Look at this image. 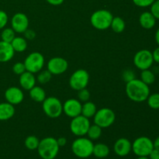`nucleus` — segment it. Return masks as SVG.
I'll use <instances>...</instances> for the list:
<instances>
[{"instance_id":"obj_25","label":"nucleus","mask_w":159,"mask_h":159,"mask_svg":"<svg viewBox=\"0 0 159 159\" xmlns=\"http://www.w3.org/2000/svg\"><path fill=\"white\" fill-rule=\"evenodd\" d=\"M112 30L116 34H120L125 30L126 23L125 21L120 16H113L110 25Z\"/></svg>"},{"instance_id":"obj_39","label":"nucleus","mask_w":159,"mask_h":159,"mask_svg":"<svg viewBox=\"0 0 159 159\" xmlns=\"http://www.w3.org/2000/svg\"><path fill=\"white\" fill-rule=\"evenodd\" d=\"M149 159H159V150L154 148L148 155Z\"/></svg>"},{"instance_id":"obj_14","label":"nucleus","mask_w":159,"mask_h":159,"mask_svg":"<svg viewBox=\"0 0 159 159\" xmlns=\"http://www.w3.org/2000/svg\"><path fill=\"white\" fill-rule=\"evenodd\" d=\"M82 105L78 99H68L63 103V113L70 118H74L81 115Z\"/></svg>"},{"instance_id":"obj_26","label":"nucleus","mask_w":159,"mask_h":159,"mask_svg":"<svg viewBox=\"0 0 159 159\" xmlns=\"http://www.w3.org/2000/svg\"><path fill=\"white\" fill-rule=\"evenodd\" d=\"M155 74L149 69H145L142 70L141 73V80L144 83H145L146 85H151L155 82Z\"/></svg>"},{"instance_id":"obj_3","label":"nucleus","mask_w":159,"mask_h":159,"mask_svg":"<svg viewBox=\"0 0 159 159\" xmlns=\"http://www.w3.org/2000/svg\"><path fill=\"white\" fill-rule=\"evenodd\" d=\"M93 147L94 144L89 138L78 137L71 144V151L78 158H87L93 155Z\"/></svg>"},{"instance_id":"obj_28","label":"nucleus","mask_w":159,"mask_h":159,"mask_svg":"<svg viewBox=\"0 0 159 159\" xmlns=\"http://www.w3.org/2000/svg\"><path fill=\"white\" fill-rule=\"evenodd\" d=\"M16 37V32L12 27H5L1 31V40L11 43Z\"/></svg>"},{"instance_id":"obj_27","label":"nucleus","mask_w":159,"mask_h":159,"mask_svg":"<svg viewBox=\"0 0 159 159\" xmlns=\"http://www.w3.org/2000/svg\"><path fill=\"white\" fill-rule=\"evenodd\" d=\"M102 128L94 124L93 125H90L86 135L88 136V138H89L92 141L98 140L102 135Z\"/></svg>"},{"instance_id":"obj_31","label":"nucleus","mask_w":159,"mask_h":159,"mask_svg":"<svg viewBox=\"0 0 159 159\" xmlns=\"http://www.w3.org/2000/svg\"><path fill=\"white\" fill-rule=\"evenodd\" d=\"M51 78H52V74L47 70H43V71H40L38 72V75L37 76V81L40 84H46L51 81Z\"/></svg>"},{"instance_id":"obj_13","label":"nucleus","mask_w":159,"mask_h":159,"mask_svg":"<svg viewBox=\"0 0 159 159\" xmlns=\"http://www.w3.org/2000/svg\"><path fill=\"white\" fill-rule=\"evenodd\" d=\"M29 19L26 14L17 12L11 19V27L17 34H23L29 28Z\"/></svg>"},{"instance_id":"obj_32","label":"nucleus","mask_w":159,"mask_h":159,"mask_svg":"<svg viewBox=\"0 0 159 159\" xmlns=\"http://www.w3.org/2000/svg\"><path fill=\"white\" fill-rule=\"evenodd\" d=\"M90 96H91V94H90V92L86 88L82 89L79 90L77 93V97L78 99H79L80 102H85L87 101H89Z\"/></svg>"},{"instance_id":"obj_2","label":"nucleus","mask_w":159,"mask_h":159,"mask_svg":"<svg viewBox=\"0 0 159 159\" xmlns=\"http://www.w3.org/2000/svg\"><path fill=\"white\" fill-rule=\"evenodd\" d=\"M60 147L57 139L52 137H47L40 141L37 152L42 159H54L57 156Z\"/></svg>"},{"instance_id":"obj_46","label":"nucleus","mask_w":159,"mask_h":159,"mask_svg":"<svg viewBox=\"0 0 159 159\" xmlns=\"http://www.w3.org/2000/svg\"><path fill=\"white\" fill-rule=\"evenodd\" d=\"M0 39H1V32H0Z\"/></svg>"},{"instance_id":"obj_9","label":"nucleus","mask_w":159,"mask_h":159,"mask_svg":"<svg viewBox=\"0 0 159 159\" xmlns=\"http://www.w3.org/2000/svg\"><path fill=\"white\" fill-rule=\"evenodd\" d=\"M89 119L82 114L72 118L70 122V130L76 137H84L90 127Z\"/></svg>"},{"instance_id":"obj_40","label":"nucleus","mask_w":159,"mask_h":159,"mask_svg":"<svg viewBox=\"0 0 159 159\" xmlns=\"http://www.w3.org/2000/svg\"><path fill=\"white\" fill-rule=\"evenodd\" d=\"M152 56H153L154 62L159 64V46L154 50L152 52Z\"/></svg>"},{"instance_id":"obj_30","label":"nucleus","mask_w":159,"mask_h":159,"mask_svg":"<svg viewBox=\"0 0 159 159\" xmlns=\"http://www.w3.org/2000/svg\"><path fill=\"white\" fill-rule=\"evenodd\" d=\"M146 101H147L148 105L151 109L159 110V93L150 94Z\"/></svg>"},{"instance_id":"obj_12","label":"nucleus","mask_w":159,"mask_h":159,"mask_svg":"<svg viewBox=\"0 0 159 159\" xmlns=\"http://www.w3.org/2000/svg\"><path fill=\"white\" fill-rule=\"evenodd\" d=\"M68 61L63 57H54L48 61V70L52 74V75L64 74L68 70Z\"/></svg>"},{"instance_id":"obj_21","label":"nucleus","mask_w":159,"mask_h":159,"mask_svg":"<svg viewBox=\"0 0 159 159\" xmlns=\"http://www.w3.org/2000/svg\"><path fill=\"white\" fill-rule=\"evenodd\" d=\"M29 95L30 99L37 102H42L47 97L45 90L42 87L37 85H35L29 90Z\"/></svg>"},{"instance_id":"obj_15","label":"nucleus","mask_w":159,"mask_h":159,"mask_svg":"<svg viewBox=\"0 0 159 159\" xmlns=\"http://www.w3.org/2000/svg\"><path fill=\"white\" fill-rule=\"evenodd\" d=\"M5 99L6 102L16 106L21 103L24 99V94L21 89L16 86H11L5 91Z\"/></svg>"},{"instance_id":"obj_8","label":"nucleus","mask_w":159,"mask_h":159,"mask_svg":"<svg viewBox=\"0 0 159 159\" xmlns=\"http://www.w3.org/2000/svg\"><path fill=\"white\" fill-rule=\"evenodd\" d=\"M44 63L45 59L43 55L37 51L30 53L23 61L26 71L33 74L40 72L44 66Z\"/></svg>"},{"instance_id":"obj_38","label":"nucleus","mask_w":159,"mask_h":159,"mask_svg":"<svg viewBox=\"0 0 159 159\" xmlns=\"http://www.w3.org/2000/svg\"><path fill=\"white\" fill-rule=\"evenodd\" d=\"M23 34H24V38L26 39V40L27 39V40H32L36 37L35 31H34V30L29 29V28H28V29L26 30L24 33H23Z\"/></svg>"},{"instance_id":"obj_17","label":"nucleus","mask_w":159,"mask_h":159,"mask_svg":"<svg viewBox=\"0 0 159 159\" xmlns=\"http://www.w3.org/2000/svg\"><path fill=\"white\" fill-rule=\"evenodd\" d=\"M14 54L15 51L11 43L0 40V63H6L11 61Z\"/></svg>"},{"instance_id":"obj_20","label":"nucleus","mask_w":159,"mask_h":159,"mask_svg":"<svg viewBox=\"0 0 159 159\" xmlns=\"http://www.w3.org/2000/svg\"><path fill=\"white\" fill-rule=\"evenodd\" d=\"M156 19L151 13V12H144L140 15L139 23L142 28L151 30L156 24Z\"/></svg>"},{"instance_id":"obj_37","label":"nucleus","mask_w":159,"mask_h":159,"mask_svg":"<svg viewBox=\"0 0 159 159\" xmlns=\"http://www.w3.org/2000/svg\"><path fill=\"white\" fill-rule=\"evenodd\" d=\"M9 16L5 11L0 10V30H2L7 25Z\"/></svg>"},{"instance_id":"obj_24","label":"nucleus","mask_w":159,"mask_h":159,"mask_svg":"<svg viewBox=\"0 0 159 159\" xmlns=\"http://www.w3.org/2000/svg\"><path fill=\"white\" fill-rule=\"evenodd\" d=\"M11 45L15 52L21 53L26 51L27 48V41L24 37H16L11 42Z\"/></svg>"},{"instance_id":"obj_10","label":"nucleus","mask_w":159,"mask_h":159,"mask_svg":"<svg viewBox=\"0 0 159 159\" xmlns=\"http://www.w3.org/2000/svg\"><path fill=\"white\" fill-rule=\"evenodd\" d=\"M89 82V74L85 69H78L69 79V85L73 90L79 91L86 88Z\"/></svg>"},{"instance_id":"obj_36","label":"nucleus","mask_w":159,"mask_h":159,"mask_svg":"<svg viewBox=\"0 0 159 159\" xmlns=\"http://www.w3.org/2000/svg\"><path fill=\"white\" fill-rule=\"evenodd\" d=\"M155 1V0H132L135 6L141 8L150 7L151 5Z\"/></svg>"},{"instance_id":"obj_16","label":"nucleus","mask_w":159,"mask_h":159,"mask_svg":"<svg viewBox=\"0 0 159 159\" xmlns=\"http://www.w3.org/2000/svg\"><path fill=\"white\" fill-rule=\"evenodd\" d=\"M113 152L120 157L127 156L132 152V143L127 138H119L114 143Z\"/></svg>"},{"instance_id":"obj_42","label":"nucleus","mask_w":159,"mask_h":159,"mask_svg":"<svg viewBox=\"0 0 159 159\" xmlns=\"http://www.w3.org/2000/svg\"><path fill=\"white\" fill-rule=\"evenodd\" d=\"M57 144H58L59 147L60 148L64 147V146L66 145L67 139L65 138V137H61V138H57Z\"/></svg>"},{"instance_id":"obj_41","label":"nucleus","mask_w":159,"mask_h":159,"mask_svg":"<svg viewBox=\"0 0 159 159\" xmlns=\"http://www.w3.org/2000/svg\"><path fill=\"white\" fill-rule=\"evenodd\" d=\"M65 0H46V2L48 3H49L50 5L51 6H57L61 5L62 3L64 2Z\"/></svg>"},{"instance_id":"obj_18","label":"nucleus","mask_w":159,"mask_h":159,"mask_svg":"<svg viewBox=\"0 0 159 159\" xmlns=\"http://www.w3.org/2000/svg\"><path fill=\"white\" fill-rule=\"evenodd\" d=\"M19 82H20V85L22 89L29 91L33 87L36 85L37 78L35 77L34 74L30 72V71H26L20 75Z\"/></svg>"},{"instance_id":"obj_1","label":"nucleus","mask_w":159,"mask_h":159,"mask_svg":"<svg viewBox=\"0 0 159 159\" xmlns=\"http://www.w3.org/2000/svg\"><path fill=\"white\" fill-rule=\"evenodd\" d=\"M125 93L129 99L135 102H144L151 94L149 85L138 79L126 83Z\"/></svg>"},{"instance_id":"obj_6","label":"nucleus","mask_w":159,"mask_h":159,"mask_svg":"<svg viewBox=\"0 0 159 159\" xmlns=\"http://www.w3.org/2000/svg\"><path fill=\"white\" fill-rule=\"evenodd\" d=\"M153 149V141L148 137H139L132 143V152L138 157H148Z\"/></svg>"},{"instance_id":"obj_7","label":"nucleus","mask_w":159,"mask_h":159,"mask_svg":"<svg viewBox=\"0 0 159 159\" xmlns=\"http://www.w3.org/2000/svg\"><path fill=\"white\" fill-rule=\"evenodd\" d=\"M94 124L99 126L101 128H107L114 124L116 120V114L113 110L107 107L97 110L93 116Z\"/></svg>"},{"instance_id":"obj_4","label":"nucleus","mask_w":159,"mask_h":159,"mask_svg":"<svg viewBox=\"0 0 159 159\" xmlns=\"http://www.w3.org/2000/svg\"><path fill=\"white\" fill-rule=\"evenodd\" d=\"M113 14L107 9H99L92 14L90 23L95 29L98 30H106L110 27Z\"/></svg>"},{"instance_id":"obj_5","label":"nucleus","mask_w":159,"mask_h":159,"mask_svg":"<svg viewBox=\"0 0 159 159\" xmlns=\"http://www.w3.org/2000/svg\"><path fill=\"white\" fill-rule=\"evenodd\" d=\"M42 109L47 116L56 119L63 113V103L60 99L54 96H49L42 102Z\"/></svg>"},{"instance_id":"obj_44","label":"nucleus","mask_w":159,"mask_h":159,"mask_svg":"<svg viewBox=\"0 0 159 159\" xmlns=\"http://www.w3.org/2000/svg\"><path fill=\"white\" fill-rule=\"evenodd\" d=\"M155 41H156L157 44L159 46V27L157 29L156 32H155Z\"/></svg>"},{"instance_id":"obj_23","label":"nucleus","mask_w":159,"mask_h":159,"mask_svg":"<svg viewBox=\"0 0 159 159\" xmlns=\"http://www.w3.org/2000/svg\"><path fill=\"white\" fill-rule=\"evenodd\" d=\"M96 111H97V107H96V104L94 102L87 101V102H84L82 105V113H81V114L88 118V119L93 117L96 114Z\"/></svg>"},{"instance_id":"obj_29","label":"nucleus","mask_w":159,"mask_h":159,"mask_svg":"<svg viewBox=\"0 0 159 159\" xmlns=\"http://www.w3.org/2000/svg\"><path fill=\"white\" fill-rule=\"evenodd\" d=\"M39 143H40V140L34 135H30L27 138L25 139L24 144L25 147L30 151L37 150L38 148Z\"/></svg>"},{"instance_id":"obj_35","label":"nucleus","mask_w":159,"mask_h":159,"mask_svg":"<svg viewBox=\"0 0 159 159\" xmlns=\"http://www.w3.org/2000/svg\"><path fill=\"white\" fill-rule=\"evenodd\" d=\"M150 12L156 20H159V0H155L150 6Z\"/></svg>"},{"instance_id":"obj_33","label":"nucleus","mask_w":159,"mask_h":159,"mask_svg":"<svg viewBox=\"0 0 159 159\" xmlns=\"http://www.w3.org/2000/svg\"><path fill=\"white\" fill-rule=\"evenodd\" d=\"M134 79H136V75H135V72L132 69H125L123 71L122 79L126 83L134 80Z\"/></svg>"},{"instance_id":"obj_11","label":"nucleus","mask_w":159,"mask_h":159,"mask_svg":"<svg viewBox=\"0 0 159 159\" xmlns=\"http://www.w3.org/2000/svg\"><path fill=\"white\" fill-rule=\"evenodd\" d=\"M133 61L135 67L141 71L149 69L154 63L152 52L147 49L140 50L134 56Z\"/></svg>"},{"instance_id":"obj_22","label":"nucleus","mask_w":159,"mask_h":159,"mask_svg":"<svg viewBox=\"0 0 159 159\" xmlns=\"http://www.w3.org/2000/svg\"><path fill=\"white\" fill-rule=\"evenodd\" d=\"M110 148L103 143H98L94 144L93 155L98 158H105L110 155Z\"/></svg>"},{"instance_id":"obj_19","label":"nucleus","mask_w":159,"mask_h":159,"mask_svg":"<svg viewBox=\"0 0 159 159\" xmlns=\"http://www.w3.org/2000/svg\"><path fill=\"white\" fill-rule=\"evenodd\" d=\"M15 115V107L7 102H0V121L10 120Z\"/></svg>"},{"instance_id":"obj_34","label":"nucleus","mask_w":159,"mask_h":159,"mask_svg":"<svg viewBox=\"0 0 159 159\" xmlns=\"http://www.w3.org/2000/svg\"><path fill=\"white\" fill-rule=\"evenodd\" d=\"M26 71V70L23 62H16L12 66V71L14 74L17 75H20Z\"/></svg>"},{"instance_id":"obj_43","label":"nucleus","mask_w":159,"mask_h":159,"mask_svg":"<svg viewBox=\"0 0 159 159\" xmlns=\"http://www.w3.org/2000/svg\"><path fill=\"white\" fill-rule=\"evenodd\" d=\"M153 144H154V148L159 150V136L155 138V141H153Z\"/></svg>"},{"instance_id":"obj_45","label":"nucleus","mask_w":159,"mask_h":159,"mask_svg":"<svg viewBox=\"0 0 159 159\" xmlns=\"http://www.w3.org/2000/svg\"><path fill=\"white\" fill-rule=\"evenodd\" d=\"M137 159H149L148 157H138Z\"/></svg>"}]
</instances>
